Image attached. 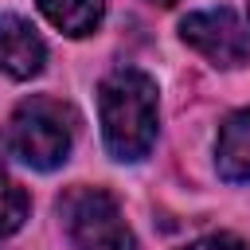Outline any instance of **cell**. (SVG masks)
I'll use <instances>...</instances> for the list:
<instances>
[{
  "mask_svg": "<svg viewBox=\"0 0 250 250\" xmlns=\"http://www.w3.org/2000/svg\"><path fill=\"white\" fill-rule=\"evenodd\" d=\"M180 250H246V242L238 234H207V238H195Z\"/></svg>",
  "mask_w": 250,
  "mask_h": 250,
  "instance_id": "9",
  "label": "cell"
},
{
  "mask_svg": "<svg viewBox=\"0 0 250 250\" xmlns=\"http://www.w3.org/2000/svg\"><path fill=\"white\" fill-rule=\"evenodd\" d=\"M98 117H102V141L113 160L121 164L145 160L160 125L156 82L137 66L109 70L98 86Z\"/></svg>",
  "mask_w": 250,
  "mask_h": 250,
  "instance_id": "1",
  "label": "cell"
},
{
  "mask_svg": "<svg viewBox=\"0 0 250 250\" xmlns=\"http://www.w3.org/2000/svg\"><path fill=\"white\" fill-rule=\"evenodd\" d=\"M59 219L74 242V250H137L133 230L105 188H70L59 199Z\"/></svg>",
  "mask_w": 250,
  "mask_h": 250,
  "instance_id": "3",
  "label": "cell"
},
{
  "mask_svg": "<svg viewBox=\"0 0 250 250\" xmlns=\"http://www.w3.org/2000/svg\"><path fill=\"white\" fill-rule=\"evenodd\" d=\"M215 168L227 184H250V105L230 113L215 137Z\"/></svg>",
  "mask_w": 250,
  "mask_h": 250,
  "instance_id": "6",
  "label": "cell"
},
{
  "mask_svg": "<svg viewBox=\"0 0 250 250\" xmlns=\"http://www.w3.org/2000/svg\"><path fill=\"white\" fill-rule=\"evenodd\" d=\"M74 145V113L70 105H62L59 98L35 94L23 98L8 121V152L16 160H23L35 172H51L59 164H66Z\"/></svg>",
  "mask_w": 250,
  "mask_h": 250,
  "instance_id": "2",
  "label": "cell"
},
{
  "mask_svg": "<svg viewBox=\"0 0 250 250\" xmlns=\"http://www.w3.org/2000/svg\"><path fill=\"white\" fill-rule=\"evenodd\" d=\"M27 207H31L27 191H23V188H20V184H16L8 172H0V238L16 234V230L23 227Z\"/></svg>",
  "mask_w": 250,
  "mask_h": 250,
  "instance_id": "8",
  "label": "cell"
},
{
  "mask_svg": "<svg viewBox=\"0 0 250 250\" xmlns=\"http://www.w3.org/2000/svg\"><path fill=\"white\" fill-rule=\"evenodd\" d=\"M180 39L195 47L211 66H223V70L250 62V27L230 8L188 12L180 20Z\"/></svg>",
  "mask_w": 250,
  "mask_h": 250,
  "instance_id": "4",
  "label": "cell"
},
{
  "mask_svg": "<svg viewBox=\"0 0 250 250\" xmlns=\"http://www.w3.org/2000/svg\"><path fill=\"white\" fill-rule=\"evenodd\" d=\"M39 12L62 35L82 39V35L98 31V23L105 16V0H39Z\"/></svg>",
  "mask_w": 250,
  "mask_h": 250,
  "instance_id": "7",
  "label": "cell"
},
{
  "mask_svg": "<svg viewBox=\"0 0 250 250\" xmlns=\"http://www.w3.org/2000/svg\"><path fill=\"white\" fill-rule=\"evenodd\" d=\"M47 62V43L43 35L16 12H0V74L23 82L35 78Z\"/></svg>",
  "mask_w": 250,
  "mask_h": 250,
  "instance_id": "5",
  "label": "cell"
},
{
  "mask_svg": "<svg viewBox=\"0 0 250 250\" xmlns=\"http://www.w3.org/2000/svg\"><path fill=\"white\" fill-rule=\"evenodd\" d=\"M148 4H160V8H172L176 0H148Z\"/></svg>",
  "mask_w": 250,
  "mask_h": 250,
  "instance_id": "10",
  "label": "cell"
}]
</instances>
